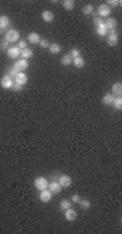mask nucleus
Masks as SVG:
<instances>
[{
	"mask_svg": "<svg viewBox=\"0 0 122 234\" xmlns=\"http://www.w3.org/2000/svg\"><path fill=\"white\" fill-rule=\"evenodd\" d=\"M6 41L8 42V44H11V42H18L19 41V33H18V30H14V29H11V30H7V33H6Z\"/></svg>",
	"mask_w": 122,
	"mask_h": 234,
	"instance_id": "obj_1",
	"label": "nucleus"
},
{
	"mask_svg": "<svg viewBox=\"0 0 122 234\" xmlns=\"http://www.w3.org/2000/svg\"><path fill=\"white\" fill-rule=\"evenodd\" d=\"M0 86H2L4 90H12V86H14V79L8 75H4L0 80Z\"/></svg>",
	"mask_w": 122,
	"mask_h": 234,
	"instance_id": "obj_2",
	"label": "nucleus"
},
{
	"mask_svg": "<svg viewBox=\"0 0 122 234\" xmlns=\"http://www.w3.org/2000/svg\"><path fill=\"white\" fill-rule=\"evenodd\" d=\"M48 184H49V182H48V180H46L45 177H37L34 180V186L39 191V192L48 188Z\"/></svg>",
	"mask_w": 122,
	"mask_h": 234,
	"instance_id": "obj_3",
	"label": "nucleus"
},
{
	"mask_svg": "<svg viewBox=\"0 0 122 234\" xmlns=\"http://www.w3.org/2000/svg\"><path fill=\"white\" fill-rule=\"evenodd\" d=\"M12 67L17 68L19 72H23L25 69L29 68V63H27V60H25V58H19V60H17V61L14 63Z\"/></svg>",
	"mask_w": 122,
	"mask_h": 234,
	"instance_id": "obj_4",
	"label": "nucleus"
},
{
	"mask_svg": "<svg viewBox=\"0 0 122 234\" xmlns=\"http://www.w3.org/2000/svg\"><path fill=\"white\" fill-rule=\"evenodd\" d=\"M110 13H111V8H110L109 6L100 4L99 7H98V17L106 18V17H109V15H110Z\"/></svg>",
	"mask_w": 122,
	"mask_h": 234,
	"instance_id": "obj_5",
	"label": "nucleus"
},
{
	"mask_svg": "<svg viewBox=\"0 0 122 234\" xmlns=\"http://www.w3.org/2000/svg\"><path fill=\"white\" fill-rule=\"evenodd\" d=\"M6 52H7V56H8L10 58H18L19 56H21V49H19L18 46H10Z\"/></svg>",
	"mask_w": 122,
	"mask_h": 234,
	"instance_id": "obj_6",
	"label": "nucleus"
},
{
	"mask_svg": "<svg viewBox=\"0 0 122 234\" xmlns=\"http://www.w3.org/2000/svg\"><path fill=\"white\" fill-rule=\"evenodd\" d=\"M52 192L46 188L44 191H41V193H39V200H41L42 203H49L50 200H52Z\"/></svg>",
	"mask_w": 122,
	"mask_h": 234,
	"instance_id": "obj_7",
	"label": "nucleus"
},
{
	"mask_svg": "<svg viewBox=\"0 0 122 234\" xmlns=\"http://www.w3.org/2000/svg\"><path fill=\"white\" fill-rule=\"evenodd\" d=\"M58 184H60L62 188H68L72 184V178L69 177V175H60V178H58Z\"/></svg>",
	"mask_w": 122,
	"mask_h": 234,
	"instance_id": "obj_8",
	"label": "nucleus"
},
{
	"mask_svg": "<svg viewBox=\"0 0 122 234\" xmlns=\"http://www.w3.org/2000/svg\"><path fill=\"white\" fill-rule=\"evenodd\" d=\"M76 218H77V212L75 211L72 207L68 208V210H65V219L66 221L73 222V221H76Z\"/></svg>",
	"mask_w": 122,
	"mask_h": 234,
	"instance_id": "obj_9",
	"label": "nucleus"
},
{
	"mask_svg": "<svg viewBox=\"0 0 122 234\" xmlns=\"http://www.w3.org/2000/svg\"><path fill=\"white\" fill-rule=\"evenodd\" d=\"M48 189L52 193H60L61 189H62V186L58 184L57 181H53V182H49V184H48Z\"/></svg>",
	"mask_w": 122,
	"mask_h": 234,
	"instance_id": "obj_10",
	"label": "nucleus"
},
{
	"mask_svg": "<svg viewBox=\"0 0 122 234\" xmlns=\"http://www.w3.org/2000/svg\"><path fill=\"white\" fill-rule=\"evenodd\" d=\"M105 26H106V29L109 30V32H115V29H117V26H118V22L115 21V19H107V21L105 22Z\"/></svg>",
	"mask_w": 122,
	"mask_h": 234,
	"instance_id": "obj_11",
	"label": "nucleus"
},
{
	"mask_svg": "<svg viewBox=\"0 0 122 234\" xmlns=\"http://www.w3.org/2000/svg\"><path fill=\"white\" fill-rule=\"evenodd\" d=\"M113 95H115V97L122 95V83L121 82H115V83L113 84Z\"/></svg>",
	"mask_w": 122,
	"mask_h": 234,
	"instance_id": "obj_12",
	"label": "nucleus"
},
{
	"mask_svg": "<svg viewBox=\"0 0 122 234\" xmlns=\"http://www.w3.org/2000/svg\"><path fill=\"white\" fill-rule=\"evenodd\" d=\"M10 27V18L7 15H0V29H8Z\"/></svg>",
	"mask_w": 122,
	"mask_h": 234,
	"instance_id": "obj_13",
	"label": "nucleus"
},
{
	"mask_svg": "<svg viewBox=\"0 0 122 234\" xmlns=\"http://www.w3.org/2000/svg\"><path fill=\"white\" fill-rule=\"evenodd\" d=\"M107 44H109V46H115L118 44V34L117 33H110L109 34Z\"/></svg>",
	"mask_w": 122,
	"mask_h": 234,
	"instance_id": "obj_14",
	"label": "nucleus"
},
{
	"mask_svg": "<svg viewBox=\"0 0 122 234\" xmlns=\"http://www.w3.org/2000/svg\"><path fill=\"white\" fill-rule=\"evenodd\" d=\"M72 64L75 65L76 68H83L84 65H85V60L81 56H79V57H75L73 60H72Z\"/></svg>",
	"mask_w": 122,
	"mask_h": 234,
	"instance_id": "obj_15",
	"label": "nucleus"
},
{
	"mask_svg": "<svg viewBox=\"0 0 122 234\" xmlns=\"http://www.w3.org/2000/svg\"><path fill=\"white\" fill-rule=\"evenodd\" d=\"M15 83H19V84H26V82H27V75L26 74H23V72H19L17 76H15V79H14Z\"/></svg>",
	"mask_w": 122,
	"mask_h": 234,
	"instance_id": "obj_16",
	"label": "nucleus"
},
{
	"mask_svg": "<svg viewBox=\"0 0 122 234\" xmlns=\"http://www.w3.org/2000/svg\"><path fill=\"white\" fill-rule=\"evenodd\" d=\"M42 19H44V21L45 22H52L53 21V19H54V14L52 13V11H48V10H46V11H44V13H42Z\"/></svg>",
	"mask_w": 122,
	"mask_h": 234,
	"instance_id": "obj_17",
	"label": "nucleus"
},
{
	"mask_svg": "<svg viewBox=\"0 0 122 234\" xmlns=\"http://www.w3.org/2000/svg\"><path fill=\"white\" fill-rule=\"evenodd\" d=\"M96 34L99 37H106L109 34V30L106 29V26H105V23L103 25H100L99 27H96Z\"/></svg>",
	"mask_w": 122,
	"mask_h": 234,
	"instance_id": "obj_18",
	"label": "nucleus"
},
{
	"mask_svg": "<svg viewBox=\"0 0 122 234\" xmlns=\"http://www.w3.org/2000/svg\"><path fill=\"white\" fill-rule=\"evenodd\" d=\"M113 99H114V95L113 94H105L103 95V98H102V104L106 105V106H109V105H111L113 104Z\"/></svg>",
	"mask_w": 122,
	"mask_h": 234,
	"instance_id": "obj_19",
	"label": "nucleus"
},
{
	"mask_svg": "<svg viewBox=\"0 0 122 234\" xmlns=\"http://www.w3.org/2000/svg\"><path fill=\"white\" fill-rule=\"evenodd\" d=\"M39 41H41V37H39L38 33L29 34V42H31V44H39Z\"/></svg>",
	"mask_w": 122,
	"mask_h": 234,
	"instance_id": "obj_20",
	"label": "nucleus"
},
{
	"mask_svg": "<svg viewBox=\"0 0 122 234\" xmlns=\"http://www.w3.org/2000/svg\"><path fill=\"white\" fill-rule=\"evenodd\" d=\"M21 56L22 58H25V60H29L30 57H33V50L29 49V48H25L21 50Z\"/></svg>",
	"mask_w": 122,
	"mask_h": 234,
	"instance_id": "obj_21",
	"label": "nucleus"
},
{
	"mask_svg": "<svg viewBox=\"0 0 122 234\" xmlns=\"http://www.w3.org/2000/svg\"><path fill=\"white\" fill-rule=\"evenodd\" d=\"M49 50H50V53H53V54H57V53H60L61 52V46L56 44V42H53V44H50L49 45Z\"/></svg>",
	"mask_w": 122,
	"mask_h": 234,
	"instance_id": "obj_22",
	"label": "nucleus"
},
{
	"mask_svg": "<svg viewBox=\"0 0 122 234\" xmlns=\"http://www.w3.org/2000/svg\"><path fill=\"white\" fill-rule=\"evenodd\" d=\"M72 60H73V58L71 57V54L68 53V54H65V56L61 57V64L66 67V65H71V64H72Z\"/></svg>",
	"mask_w": 122,
	"mask_h": 234,
	"instance_id": "obj_23",
	"label": "nucleus"
},
{
	"mask_svg": "<svg viewBox=\"0 0 122 234\" xmlns=\"http://www.w3.org/2000/svg\"><path fill=\"white\" fill-rule=\"evenodd\" d=\"M111 105H114V108L118 109V110H121V109H122V98H121V97H114Z\"/></svg>",
	"mask_w": 122,
	"mask_h": 234,
	"instance_id": "obj_24",
	"label": "nucleus"
},
{
	"mask_svg": "<svg viewBox=\"0 0 122 234\" xmlns=\"http://www.w3.org/2000/svg\"><path fill=\"white\" fill-rule=\"evenodd\" d=\"M62 6H64L65 10L72 11L75 8V2H72V0H65V2H62Z\"/></svg>",
	"mask_w": 122,
	"mask_h": 234,
	"instance_id": "obj_25",
	"label": "nucleus"
},
{
	"mask_svg": "<svg viewBox=\"0 0 122 234\" xmlns=\"http://www.w3.org/2000/svg\"><path fill=\"white\" fill-rule=\"evenodd\" d=\"M71 207H72V201H71V200H65V199H64V200H61V203H60V208L61 210H64V211H65V210H68Z\"/></svg>",
	"mask_w": 122,
	"mask_h": 234,
	"instance_id": "obj_26",
	"label": "nucleus"
},
{
	"mask_svg": "<svg viewBox=\"0 0 122 234\" xmlns=\"http://www.w3.org/2000/svg\"><path fill=\"white\" fill-rule=\"evenodd\" d=\"M79 204H80V207L83 210H88L90 207H91V203H90V200H87V199H84V200H81V199H80Z\"/></svg>",
	"mask_w": 122,
	"mask_h": 234,
	"instance_id": "obj_27",
	"label": "nucleus"
},
{
	"mask_svg": "<svg viewBox=\"0 0 122 234\" xmlns=\"http://www.w3.org/2000/svg\"><path fill=\"white\" fill-rule=\"evenodd\" d=\"M81 11H83L84 15H90V14L94 13V7L91 4H87V6H84L83 8H81Z\"/></svg>",
	"mask_w": 122,
	"mask_h": 234,
	"instance_id": "obj_28",
	"label": "nucleus"
},
{
	"mask_svg": "<svg viewBox=\"0 0 122 234\" xmlns=\"http://www.w3.org/2000/svg\"><path fill=\"white\" fill-rule=\"evenodd\" d=\"M103 19H102L100 17H98V15H94V25H95V27H99L100 25H103Z\"/></svg>",
	"mask_w": 122,
	"mask_h": 234,
	"instance_id": "obj_29",
	"label": "nucleus"
},
{
	"mask_svg": "<svg viewBox=\"0 0 122 234\" xmlns=\"http://www.w3.org/2000/svg\"><path fill=\"white\" fill-rule=\"evenodd\" d=\"M18 74H19V71H18L17 68H14V67H12V68H10L8 71H7V75L11 76V78H12V79H15V76H17Z\"/></svg>",
	"mask_w": 122,
	"mask_h": 234,
	"instance_id": "obj_30",
	"label": "nucleus"
},
{
	"mask_svg": "<svg viewBox=\"0 0 122 234\" xmlns=\"http://www.w3.org/2000/svg\"><path fill=\"white\" fill-rule=\"evenodd\" d=\"M71 57H72V58H75V57H79V56H80V50H79L77 48H73L72 50H71Z\"/></svg>",
	"mask_w": 122,
	"mask_h": 234,
	"instance_id": "obj_31",
	"label": "nucleus"
},
{
	"mask_svg": "<svg viewBox=\"0 0 122 234\" xmlns=\"http://www.w3.org/2000/svg\"><path fill=\"white\" fill-rule=\"evenodd\" d=\"M39 46H41L42 49H45V48H49V45H50V42L48 41V40H41L39 41V44H38Z\"/></svg>",
	"mask_w": 122,
	"mask_h": 234,
	"instance_id": "obj_32",
	"label": "nucleus"
},
{
	"mask_svg": "<svg viewBox=\"0 0 122 234\" xmlns=\"http://www.w3.org/2000/svg\"><path fill=\"white\" fill-rule=\"evenodd\" d=\"M106 6H109V7H120L121 6V2H117V0H110V2Z\"/></svg>",
	"mask_w": 122,
	"mask_h": 234,
	"instance_id": "obj_33",
	"label": "nucleus"
},
{
	"mask_svg": "<svg viewBox=\"0 0 122 234\" xmlns=\"http://www.w3.org/2000/svg\"><path fill=\"white\" fill-rule=\"evenodd\" d=\"M12 90H15V91H21V90H23V84H19V83H15V82H14Z\"/></svg>",
	"mask_w": 122,
	"mask_h": 234,
	"instance_id": "obj_34",
	"label": "nucleus"
},
{
	"mask_svg": "<svg viewBox=\"0 0 122 234\" xmlns=\"http://www.w3.org/2000/svg\"><path fill=\"white\" fill-rule=\"evenodd\" d=\"M71 201L75 203V204H79V201H80V196H79V195H73V196L71 197Z\"/></svg>",
	"mask_w": 122,
	"mask_h": 234,
	"instance_id": "obj_35",
	"label": "nucleus"
},
{
	"mask_svg": "<svg viewBox=\"0 0 122 234\" xmlns=\"http://www.w3.org/2000/svg\"><path fill=\"white\" fill-rule=\"evenodd\" d=\"M8 45H10V44H8V42H7V41H3V42H2V45H0V48H2L3 50H7V49L10 48Z\"/></svg>",
	"mask_w": 122,
	"mask_h": 234,
	"instance_id": "obj_36",
	"label": "nucleus"
},
{
	"mask_svg": "<svg viewBox=\"0 0 122 234\" xmlns=\"http://www.w3.org/2000/svg\"><path fill=\"white\" fill-rule=\"evenodd\" d=\"M18 48L21 49V50H22V49H25V48H27V46H26V42H25V41H19V45H18Z\"/></svg>",
	"mask_w": 122,
	"mask_h": 234,
	"instance_id": "obj_37",
	"label": "nucleus"
},
{
	"mask_svg": "<svg viewBox=\"0 0 122 234\" xmlns=\"http://www.w3.org/2000/svg\"><path fill=\"white\" fill-rule=\"evenodd\" d=\"M0 33H2V29H0Z\"/></svg>",
	"mask_w": 122,
	"mask_h": 234,
	"instance_id": "obj_38",
	"label": "nucleus"
}]
</instances>
